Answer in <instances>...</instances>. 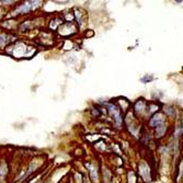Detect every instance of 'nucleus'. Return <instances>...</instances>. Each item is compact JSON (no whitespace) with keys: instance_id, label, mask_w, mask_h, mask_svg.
I'll return each instance as SVG.
<instances>
[{"instance_id":"nucleus-8","label":"nucleus","mask_w":183,"mask_h":183,"mask_svg":"<svg viewBox=\"0 0 183 183\" xmlns=\"http://www.w3.org/2000/svg\"><path fill=\"white\" fill-rule=\"evenodd\" d=\"M30 3L31 2H25V3H23V5L19 6L14 12H17V13H28V12H30L33 9V6L30 5Z\"/></svg>"},{"instance_id":"nucleus-14","label":"nucleus","mask_w":183,"mask_h":183,"mask_svg":"<svg viewBox=\"0 0 183 183\" xmlns=\"http://www.w3.org/2000/svg\"><path fill=\"white\" fill-rule=\"evenodd\" d=\"M181 127L183 128V117H182V121H181Z\"/></svg>"},{"instance_id":"nucleus-12","label":"nucleus","mask_w":183,"mask_h":183,"mask_svg":"<svg viewBox=\"0 0 183 183\" xmlns=\"http://www.w3.org/2000/svg\"><path fill=\"white\" fill-rule=\"evenodd\" d=\"M151 80H152V77L149 76V75H147V76H145L144 78L140 79V81L144 82V83H147V82H149V81H151Z\"/></svg>"},{"instance_id":"nucleus-3","label":"nucleus","mask_w":183,"mask_h":183,"mask_svg":"<svg viewBox=\"0 0 183 183\" xmlns=\"http://www.w3.org/2000/svg\"><path fill=\"white\" fill-rule=\"evenodd\" d=\"M135 116L144 117L147 114V102L144 99H138L133 105V111Z\"/></svg>"},{"instance_id":"nucleus-11","label":"nucleus","mask_w":183,"mask_h":183,"mask_svg":"<svg viewBox=\"0 0 183 183\" xmlns=\"http://www.w3.org/2000/svg\"><path fill=\"white\" fill-rule=\"evenodd\" d=\"M127 182L128 183H137V179L133 171H128L127 173Z\"/></svg>"},{"instance_id":"nucleus-6","label":"nucleus","mask_w":183,"mask_h":183,"mask_svg":"<svg viewBox=\"0 0 183 183\" xmlns=\"http://www.w3.org/2000/svg\"><path fill=\"white\" fill-rule=\"evenodd\" d=\"M161 110V104L159 102H149L147 103V114L146 116H151V115L156 114Z\"/></svg>"},{"instance_id":"nucleus-2","label":"nucleus","mask_w":183,"mask_h":183,"mask_svg":"<svg viewBox=\"0 0 183 183\" xmlns=\"http://www.w3.org/2000/svg\"><path fill=\"white\" fill-rule=\"evenodd\" d=\"M138 173L139 176L141 178V181L145 183H150L152 180L151 178V170H150V167L148 164L147 161L145 160H141L138 164Z\"/></svg>"},{"instance_id":"nucleus-10","label":"nucleus","mask_w":183,"mask_h":183,"mask_svg":"<svg viewBox=\"0 0 183 183\" xmlns=\"http://www.w3.org/2000/svg\"><path fill=\"white\" fill-rule=\"evenodd\" d=\"M117 103L120 105V110L121 111H127V110L129 109V106H131V103H129V101H127L125 99V98H120V99H117Z\"/></svg>"},{"instance_id":"nucleus-4","label":"nucleus","mask_w":183,"mask_h":183,"mask_svg":"<svg viewBox=\"0 0 183 183\" xmlns=\"http://www.w3.org/2000/svg\"><path fill=\"white\" fill-rule=\"evenodd\" d=\"M163 123H166V115L160 111L156 114L151 115L148 120V126L150 128H155V127H157V126L161 125Z\"/></svg>"},{"instance_id":"nucleus-1","label":"nucleus","mask_w":183,"mask_h":183,"mask_svg":"<svg viewBox=\"0 0 183 183\" xmlns=\"http://www.w3.org/2000/svg\"><path fill=\"white\" fill-rule=\"evenodd\" d=\"M104 105L106 106L109 114L111 115L112 119H113L115 127L121 129L122 127H123V123H124V119H123L124 115L122 114V111L120 110V107L117 106L116 104H114V103H109V102L104 103Z\"/></svg>"},{"instance_id":"nucleus-7","label":"nucleus","mask_w":183,"mask_h":183,"mask_svg":"<svg viewBox=\"0 0 183 183\" xmlns=\"http://www.w3.org/2000/svg\"><path fill=\"white\" fill-rule=\"evenodd\" d=\"M162 113H163L167 117H170V119H174V117L176 116V107L172 106V105H166V106H163Z\"/></svg>"},{"instance_id":"nucleus-9","label":"nucleus","mask_w":183,"mask_h":183,"mask_svg":"<svg viewBox=\"0 0 183 183\" xmlns=\"http://www.w3.org/2000/svg\"><path fill=\"white\" fill-rule=\"evenodd\" d=\"M87 168L90 170L89 174H90V179L92 180V182H98V179H99V176H98V169L90 163H87Z\"/></svg>"},{"instance_id":"nucleus-5","label":"nucleus","mask_w":183,"mask_h":183,"mask_svg":"<svg viewBox=\"0 0 183 183\" xmlns=\"http://www.w3.org/2000/svg\"><path fill=\"white\" fill-rule=\"evenodd\" d=\"M167 131H168V124L163 123L161 125L157 126L154 128V136L156 139H162V138L166 136Z\"/></svg>"},{"instance_id":"nucleus-13","label":"nucleus","mask_w":183,"mask_h":183,"mask_svg":"<svg viewBox=\"0 0 183 183\" xmlns=\"http://www.w3.org/2000/svg\"><path fill=\"white\" fill-rule=\"evenodd\" d=\"M91 111H92L93 115H94V116H97V117L101 115V112H100V110H99V109H92Z\"/></svg>"}]
</instances>
